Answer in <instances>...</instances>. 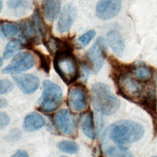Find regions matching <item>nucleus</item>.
I'll return each mask as SVG.
<instances>
[{"mask_svg": "<svg viewBox=\"0 0 157 157\" xmlns=\"http://www.w3.org/2000/svg\"><path fill=\"white\" fill-rule=\"evenodd\" d=\"M144 134L143 126L132 120L118 121L109 129V138L119 147L127 149L129 144L140 140Z\"/></svg>", "mask_w": 157, "mask_h": 157, "instance_id": "1", "label": "nucleus"}, {"mask_svg": "<svg viewBox=\"0 0 157 157\" xmlns=\"http://www.w3.org/2000/svg\"><path fill=\"white\" fill-rule=\"evenodd\" d=\"M91 98L93 108L104 115L115 113L120 107V100L110 88L102 83H96L91 86Z\"/></svg>", "mask_w": 157, "mask_h": 157, "instance_id": "2", "label": "nucleus"}, {"mask_svg": "<svg viewBox=\"0 0 157 157\" xmlns=\"http://www.w3.org/2000/svg\"><path fill=\"white\" fill-rule=\"evenodd\" d=\"M53 66L56 72L67 85L75 82L79 75L78 67L69 50L56 52Z\"/></svg>", "mask_w": 157, "mask_h": 157, "instance_id": "3", "label": "nucleus"}, {"mask_svg": "<svg viewBox=\"0 0 157 157\" xmlns=\"http://www.w3.org/2000/svg\"><path fill=\"white\" fill-rule=\"evenodd\" d=\"M44 90L39 105L45 112H50L56 110L61 104L63 92L61 87L50 80L43 82Z\"/></svg>", "mask_w": 157, "mask_h": 157, "instance_id": "4", "label": "nucleus"}, {"mask_svg": "<svg viewBox=\"0 0 157 157\" xmlns=\"http://www.w3.org/2000/svg\"><path fill=\"white\" fill-rule=\"evenodd\" d=\"M106 55V46L104 39L99 37L86 53V58L94 72L102 68Z\"/></svg>", "mask_w": 157, "mask_h": 157, "instance_id": "5", "label": "nucleus"}, {"mask_svg": "<svg viewBox=\"0 0 157 157\" xmlns=\"http://www.w3.org/2000/svg\"><path fill=\"white\" fill-rule=\"evenodd\" d=\"M118 87L121 93L131 99L142 98V86L129 75H123L118 79Z\"/></svg>", "mask_w": 157, "mask_h": 157, "instance_id": "6", "label": "nucleus"}, {"mask_svg": "<svg viewBox=\"0 0 157 157\" xmlns=\"http://www.w3.org/2000/svg\"><path fill=\"white\" fill-rule=\"evenodd\" d=\"M121 8V0H99L96 7V15L102 20L116 17Z\"/></svg>", "mask_w": 157, "mask_h": 157, "instance_id": "7", "label": "nucleus"}, {"mask_svg": "<svg viewBox=\"0 0 157 157\" xmlns=\"http://www.w3.org/2000/svg\"><path fill=\"white\" fill-rule=\"evenodd\" d=\"M54 121L59 131L66 136H72L75 132L76 124L74 116L67 109H62L58 112Z\"/></svg>", "mask_w": 157, "mask_h": 157, "instance_id": "8", "label": "nucleus"}, {"mask_svg": "<svg viewBox=\"0 0 157 157\" xmlns=\"http://www.w3.org/2000/svg\"><path fill=\"white\" fill-rule=\"evenodd\" d=\"M35 63V59L32 54L25 52L17 55L13 61L2 70L3 74L14 73L27 71L31 69Z\"/></svg>", "mask_w": 157, "mask_h": 157, "instance_id": "9", "label": "nucleus"}, {"mask_svg": "<svg viewBox=\"0 0 157 157\" xmlns=\"http://www.w3.org/2000/svg\"><path fill=\"white\" fill-rule=\"evenodd\" d=\"M68 104L75 112L84 110L88 105V96L83 86L74 85L72 86L68 94Z\"/></svg>", "mask_w": 157, "mask_h": 157, "instance_id": "10", "label": "nucleus"}, {"mask_svg": "<svg viewBox=\"0 0 157 157\" xmlns=\"http://www.w3.org/2000/svg\"><path fill=\"white\" fill-rule=\"evenodd\" d=\"M77 16L75 6L72 3L66 4L57 25V29L61 33H67L70 30Z\"/></svg>", "mask_w": 157, "mask_h": 157, "instance_id": "11", "label": "nucleus"}, {"mask_svg": "<svg viewBox=\"0 0 157 157\" xmlns=\"http://www.w3.org/2000/svg\"><path fill=\"white\" fill-rule=\"evenodd\" d=\"M12 77L16 85L25 94H31L35 92L39 86L38 77L32 74H15Z\"/></svg>", "mask_w": 157, "mask_h": 157, "instance_id": "12", "label": "nucleus"}, {"mask_svg": "<svg viewBox=\"0 0 157 157\" xmlns=\"http://www.w3.org/2000/svg\"><path fill=\"white\" fill-rule=\"evenodd\" d=\"M107 39L113 53L117 56H121L124 52V44L121 33L115 29L110 30L107 34Z\"/></svg>", "mask_w": 157, "mask_h": 157, "instance_id": "13", "label": "nucleus"}, {"mask_svg": "<svg viewBox=\"0 0 157 157\" xmlns=\"http://www.w3.org/2000/svg\"><path fill=\"white\" fill-rule=\"evenodd\" d=\"M61 9V0H43L42 10L45 19L48 21L55 20Z\"/></svg>", "mask_w": 157, "mask_h": 157, "instance_id": "14", "label": "nucleus"}, {"mask_svg": "<svg viewBox=\"0 0 157 157\" xmlns=\"http://www.w3.org/2000/svg\"><path fill=\"white\" fill-rule=\"evenodd\" d=\"M45 124L43 117L37 113H31L27 115L24 120V128L26 131L33 132L41 128Z\"/></svg>", "mask_w": 157, "mask_h": 157, "instance_id": "15", "label": "nucleus"}, {"mask_svg": "<svg viewBox=\"0 0 157 157\" xmlns=\"http://www.w3.org/2000/svg\"><path fill=\"white\" fill-rule=\"evenodd\" d=\"M80 123L83 133L88 137L93 139L94 137V131L92 115L89 112L82 114L80 117Z\"/></svg>", "mask_w": 157, "mask_h": 157, "instance_id": "16", "label": "nucleus"}, {"mask_svg": "<svg viewBox=\"0 0 157 157\" xmlns=\"http://www.w3.org/2000/svg\"><path fill=\"white\" fill-rule=\"evenodd\" d=\"M23 47V42L18 39L10 40L6 46L4 53L3 58L8 59L15 55Z\"/></svg>", "mask_w": 157, "mask_h": 157, "instance_id": "17", "label": "nucleus"}, {"mask_svg": "<svg viewBox=\"0 0 157 157\" xmlns=\"http://www.w3.org/2000/svg\"><path fill=\"white\" fill-rule=\"evenodd\" d=\"M19 31V27L15 23L4 22L1 25V33L5 38H9L16 36Z\"/></svg>", "mask_w": 157, "mask_h": 157, "instance_id": "18", "label": "nucleus"}, {"mask_svg": "<svg viewBox=\"0 0 157 157\" xmlns=\"http://www.w3.org/2000/svg\"><path fill=\"white\" fill-rule=\"evenodd\" d=\"M107 157H134L127 149L120 147H109L105 150Z\"/></svg>", "mask_w": 157, "mask_h": 157, "instance_id": "19", "label": "nucleus"}, {"mask_svg": "<svg viewBox=\"0 0 157 157\" xmlns=\"http://www.w3.org/2000/svg\"><path fill=\"white\" fill-rule=\"evenodd\" d=\"M59 149L65 153L69 154L76 153L78 151V145L72 141L62 140L58 144Z\"/></svg>", "mask_w": 157, "mask_h": 157, "instance_id": "20", "label": "nucleus"}, {"mask_svg": "<svg viewBox=\"0 0 157 157\" xmlns=\"http://www.w3.org/2000/svg\"><path fill=\"white\" fill-rule=\"evenodd\" d=\"M96 32L94 30H90L82 35L78 38L77 40V44L80 47H84L86 46L94 37Z\"/></svg>", "mask_w": 157, "mask_h": 157, "instance_id": "21", "label": "nucleus"}, {"mask_svg": "<svg viewBox=\"0 0 157 157\" xmlns=\"http://www.w3.org/2000/svg\"><path fill=\"white\" fill-rule=\"evenodd\" d=\"M135 77L140 80H147L150 77L151 72L148 68L144 66H139L134 69Z\"/></svg>", "mask_w": 157, "mask_h": 157, "instance_id": "22", "label": "nucleus"}, {"mask_svg": "<svg viewBox=\"0 0 157 157\" xmlns=\"http://www.w3.org/2000/svg\"><path fill=\"white\" fill-rule=\"evenodd\" d=\"M35 53L39 56V59L40 60V67L41 68L45 71L46 72H48V71L50 69V60L48 59V58L44 55L43 53L40 52L39 51L35 50Z\"/></svg>", "mask_w": 157, "mask_h": 157, "instance_id": "23", "label": "nucleus"}, {"mask_svg": "<svg viewBox=\"0 0 157 157\" xmlns=\"http://www.w3.org/2000/svg\"><path fill=\"white\" fill-rule=\"evenodd\" d=\"M13 88L11 82L7 79H1L0 82V93L1 94L9 92Z\"/></svg>", "mask_w": 157, "mask_h": 157, "instance_id": "24", "label": "nucleus"}, {"mask_svg": "<svg viewBox=\"0 0 157 157\" xmlns=\"http://www.w3.org/2000/svg\"><path fill=\"white\" fill-rule=\"evenodd\" d=\"M9 116L4 113V112H1L0 113V127L1 129H3L6 126H7L9 123Z\"/></svg>", "mask_w": 157, "mask_h": 157, "instance_id": "25", "label": "nucleus"}, {"mask_svg": "<svg viewBox=\"0 0 157 157\" xmlns=\"http://www.w3.org/2000/svg\"><path fill=\"white\" fill-rule=\"evenodd\" d=\"M23 2V0H7V6L10 9H14L20 7Z\"/></svg>", "mask_w": 157, "mask_h": 157, "instance_id": "26", "label": "nucleus"}, {"mask_svg": "<svg viewBox=\"0 0 157 157\" xmlns=\"http://www.w3.org/2000/svg\"><path fill=\"white\" fill-rule=\"evenodd\" d=\"M11 157H29V156L25 151L18 150Z\"/></svg>", "mask_w": 157, "mask_h": 157, "instance_id": "27", "label": "nucleus"}, {"mask_svg": "<svg viewBox=\"0 0 157 157\" xmlns=\"http://www.w3.org/2000/svg\"><path fill=\"white\" fill-rule=\"evenodd\" d=\"M7 105V101L5 99H4L1 98V99H0V107L1 108H3V107H6Z\"/></svg>", "mask_w": 157, "mask_h": 157, "instance_id": "28", "label": "nucleus"}, {"mask_svg": "<svg viewBox=\"0 0 157 157\" xmlns=\"http://www.w3.org/2000/svg\"><path fill=\"white\" fill-rule=\"evenodd\" d=\"M151 157H157L156 156H151Z\"/></svg>", "mask_w": 157, "mask_h": 157, "instance_id": "29", "label": "nucleus"}, {"mask_svg": "<svg viewBox=\"0 0 157 157\" xmlns=\"http://www.w3.org/2000/svg\"><path fill=\"white\" fill-rule=\"evenodd\" d=\"M62 157H65V156H62Z\"/></svg>", "mask_w": 157, "mask_h": 157, "instance_id": "30", "label": "nucleus"}]
</instances>
